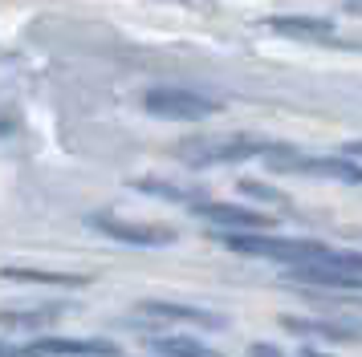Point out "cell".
I'll use <instances>...</instances> for the list:
<instances>
[{
	"mask_svg": "<svg viewBox=\"0 0 362 357\" xmlns=\"http://www.w3.org/2000/svg\"><path fill=\"white\" fill-rule=\"evenodd\" d=\"M240 191L257 195V199H264V203H281V207H289V195H281L277 187H264V183H240Z\"/></svg>",
	"mask_w": 362,
	"mask_h": 357,
	"instance_id": "2e32d148",
	"label": "cell"
},
{
	"mask_svg": "<svg viewBox=\"0 0 362 357\" xmlns=\"http://www.w3.org/2000/svg\"><path fill=\"white\" fill-rule=\"evenodd\" d=\"M159 357H224L220 349H208V345H199L196 337H163L151 345Z\"/></svg>",
	"mask_w": 362,
	"mask_h": 357,
	"instance_id": "9a60e30c",
	"label": "cell"
},
{
	"mask_svg": "<svg viewBox=\"0 0 362 357\" xmlns=\"http://www.w3.org/2000/svg\"><path fill=\"white\" fill-rule=\"evenodd\" d=\"M139 321H167V325H199V329H224V317L220 313H208V308H196V305H171V301H143L139 313H134Z\"/></svg>",
	"mask_w": 362,
	"mask_h": 357,
	"instance_id": "9c48e42d",
	"label": "cell"
},
{
	"mask_svg": "<svg viewBox=\"0 0 362 357\" xmlns=\"http://www.w3.org/2000/svg\"><path fill=\"white\" fill-rule=\"evenodd\" d=\"M0 357H37V353H33V349H17V345L0 341Z\"/></svg>",
	"mask_w": 362,
	"mask_h": 357,
	"instance_id": "ac0fdd59",
	"label": "cell"
},
{
	"mask_svg": "<svg viewBox=\"0 0 362 357\" xmlns=\"http://www.w3.org/2000/svg\"><path fill=\"white\" fill-rule=\"evenodd\" d=\"M220 243L232 248V252L281 260V264H297V260H313V256H326L329 252V243H322V240H289V236H261V231H224Z\"/></svg>",
	"mask_w": 362,
	"mask_h": 357,
	"instance_id": "277c9868",
	"label": "cell"
},
{
	"mask_svg": "<svg viewBox=\"0 0 362 357\" xmlns=\"http://www.w3.org/2000/svg\"><path fill=\"white\" fill-rule=\"evenodd\" d=\"M273 171H285V175H317V178H342V183H358L362 171L354 159H346V155H301L293 150L289 143H277L269 155H261Z\"/></svg>",
	"mask_w": 362,
	"mask_h": 357,
	"instance_id": "3957f363",
	"label": "cell"
},
{
	"mask_svg": "<svg viewBox=\"0 0 362 357\" xmlns=\"http://www.w3.org/2000/svg\"><path fill=\"white\" fill-rule=\"evenodd\" d=\"M143 110L155 118H171V122H199V118H212L220 110L216 97H204L196 90H175V85H159L143 94Z\"/></svg>",
	"mask_w": 362,
	"mask_h": 357,
	"instance_id": "5b68a950",
	"label": "cell"
},
{
	"mask_svg": "<svg viewBox=\"0 0 362 357\" xmlns=\"http://www.w3.org/2000/svg\"><path fill=\"white\" fill-rule=\"evenodd\" d=\"M0 276L4 280H25V284H62V289H82V284H90L94 276L86 272H53V268H21V264H8V268H0Z\"/></svg>",
	"mask_w": 362,
	"mask_h": 357,
	"instance_id": "7c38bea8",
	"label": "cell"
},
{
	"mask_svg": "<svg viewBox=\"0 0 362 357\" xmlns=\"http://www.w3.org/2000/svg\"><path fill=\"white\" fill-rule=\"evenodd\" d=\"M29 349L37 357H118L110 337H33Z\"/></svg>",
	"mask_w": 362,
	"mask_h": 357,
	"instance_id": "ba28073f",
	"label": "cell"
},
{
	"mask_svg": "<svg viewBox=\"0 0 362 357\" xmlns=\"http://www.w3.org/2000/svg\"><path fill=\"white\" fill-rule=\"evenodd\" d=\"M281 329L301 333V337H317V341H338V345H354V341H358V325L354 321H305V317H281Z\"/></svg>",
	"mask_w": 362,
	"mask_h": 357,
	"instance_id": "8fae6325",
	"label": "cell"
},
{
	"mask_svg": "<svg viewBox=\"0 0 362 357\" xmlns=\"http://www.w3.org/2000/svg\"><path fill=\"white\" fill-rule=\"evenodd\" d=\"M248 357H285L277 349V345H264V341H257V345H248Z\"/></svg>",
	"mask_w": 362,
	"mask_h": 357,
	"instance_id": "e0dca14e",
	"label": "cell"
},
{
	"mask_svg": "<svg viewBox=\"0 0 362 357\" xmlns=\"http://www.w3.org/2000/svg\"><path fill=\"white\" fill-rule=\"evenodd\" d=\"M273 138L261 134H216V138H183L180 143V159L187 167H216V162H240V159H257L273 150Z\"/></svg>",
	"mask_w": 362,
	"mask_h": 357,
	"instance_id": "7a4b0ae2",
	"label": "cell"
},
{
	"mask_svg": "<svg viewBox=\"0 0 362 357\" xmlns=\"http://www.w3.org/2000/svg\"><path fill=\"white\" fill-rule=\"evenodd\" d=\"M192 211L204 215V219H212V224H220V227H232V231H264V227L273 224L264 211L245 207V203H212V199H199Z\"/></svg>",
	"mask_w": 362,
	"mask_h": 357,
	"instance_id": "30bf717a",
	"label": "cell"
},
{
	"mask_svg": "<svg viewBox=\"0 0 362 357\" xmlns=\"http://www.w3.org/2000/svg\"><path fill=\"white\" fill-rule=\"evenodd\" d=\"M90 227H98L102 236L131 248H167L180 240V231L167 224H131V219H115V215H90Z\"/></svg>",
	"mask_w": 362,
	"mask_h": 357,
	"instance_id": "8992f818",
	"label": "cell"
},
{
	"mask_svg": "<svg viewBox=\"0 0 362 357\" xmlns=\"http://www.w3.org/2000/svg\"><path fill=\"white\" fill-rule=\"evenodd\" d=\"M66 305H41V308H0V329H45V325L62 321Z\"/></svg>",
	"mask_w": 362,
	"mask_h": 357,
	"instance_id": "4fadbf2b",
	"label": "cell"
},
{
	"mask_svg": "<svg viewBox=\"0 0 362 357\" xmlns=\"http://www.w3.org/2000/svg\"><path fill=\"white\" fill-rule=\"evenodd\" d=\"M131 187L143 195H159L167 203H183V207H196L199 199H208L199 187H183V183H167V178H134Z\"/></svg>",
	"mask_w": 362,
	"mask_h": 357,
	"instance_id": "5bb4252c",
	"label": "cell"
},
{
	"mask_svg": "<svg viewBox=\"0 0 362 357\" xmlns=\"http://www.w3.org/2000/svg\"><path fill=\"white\" fill-rule=\"evenodd\" d=\"M261 29L281 32V37H293V41H305V45H342V49H354V41L338 37V25L326 20V16H269V20H261Z\"/></svg>",
	"mask_w": 362,
	"mask_h": 357,
	"instance_id": "52a82bcc",
	"label": "cell"
},
{
	"mask_svg": "<svg viewBox=\"0 0 362 357\" xmlns=\"http://www.w3.org/2000/svg\"><path fill=\"white\" fill-rule=\"evenodd\" d=\"M289 272L285 280L293 284H305V289H326V292H338V289H358V276H362V256L358 252H334L329 248L326 256H313V260H297V264H285Z\"/></svg>",
	"mask_w": 362,
	"mask_h": 357,
	"instance_id": "6da1fadb",
	"label": "cell"
},
{
	"mask_svg": "<svg viewBox=\"0 0 362 357\" xmlns=\"http://www.w3.org/2000/svg\"><path fill=\"white\" fill-rule=\"evenodd\" d=\"M297 357H326V353H313V349H305V353H297Z\"/></svg>",
	"mask_w": 362,
	"mask_h": 357,
	"instance_id": "d6986e66",
	"label": "cell"
}]
</instances>
